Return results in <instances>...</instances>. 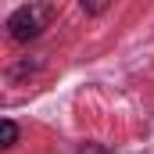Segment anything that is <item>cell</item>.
<instances>
[{
    "mask_svg": "<svg viewBox=\"0 0 154 154\" xmlns=\"http://www.w3.org/2000/svg\"><path fill=\"white\" fill-rule=\"evenodd\" d=\"M43 22H47L43 7H18L7 18V36L11 39H36L43 32Z\"/></svg>",
    "mask_w": 154,
    "mask_h": 154,
    "instance_id": "obj_1",
    "label": "cell"
},
{
    "mask_svg": "<svg viewBox=\"0 0 154 154\" xmlns=\"http://www.w3.org/2000/svg\"><path fill=\"white\" fill-rule=\"evenodd\" d=\"M14 143H18V125L11 118H0V151H7Z\"/></svg>",
    "mask_w": 154,
    "mask_h": 154,
    "instance_id": "obj_2",
    "label": "cell"
},
{
    "mask_svg": "<svg viewBox=\"0 0 154 154\" xmlns=\"http://www.w3.org/2000/svg\"><path fill=\"white\" fill-rule=\"evenodd\" d=\"M104 4H108V0H82V7H86L90 14H100V11H104Z\"/></svg>",
    "mask_w": 154,
    "mask_h": 154,
    "instance_id": "obj_3",
    "label": "cell"
}]
</instances>
